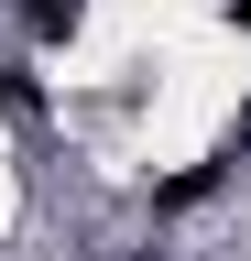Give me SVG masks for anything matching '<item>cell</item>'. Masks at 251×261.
<instances>
[{
  "label": "cell",
  "mask_w": 251,
  "mask_h": 261,
  "mask_svg": "<svg viewBox=\"0 0 251 261\" xmlns=\"http://www.w3.org/2000/svg\"><path fill=\"white\" fill-rule=\"evenodd\" d=\"M22 11H33V33H77V11H87V0H22Z\"/></svg>",
  "instance_id": "6da1fadb"
}]
</instances>
